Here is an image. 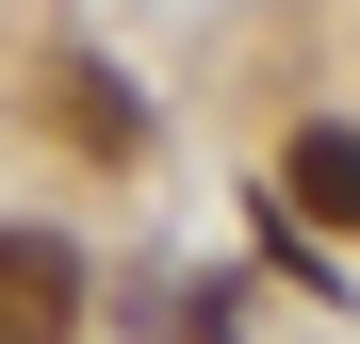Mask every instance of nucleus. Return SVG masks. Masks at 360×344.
Here are the masks:
<instances>
[{
    "label": "nucleus",
    "instance_id": "nucleus-3",
    "mask_svg": "<svg viewBox=\"0 0 360 344\" xmlns=\"http://www.w3.org/2000/svg\"><path fill=\"white\" fill-rule=\"evenodd\" d=\"M66 115H82V148H115V164L148 148V98H131V82H98V66H66Z\"/></svg>",
    "mask_w": 360,
    "mask_h": 344
},
{
    "label": "nucleus",
    "instance_id": "nucleus-1",
    "mask_svg": "<svg viewBox=\"0 0 360 344\" xmlns=\"http://www.w3.org/2000/svg\"><path fill=\"white\" fill-rule=\"evenodd\" d=\"M0 344H82V246L66 229H0Z\"/></svg>",
    "mask_w": 360,
    "mask_h": 344
},
{
    "label": "nucleus",
    "instance_id": "nucleus-4",
    "mask_svg": "<svg viewBox=\"0 0 360 344\" xmlns=\"http://www.w3.org/2000/svg\"><path fill=\"white\" fill-rule=\"evenodd\" d=\"M229 312H246V295H197V312H180V344H229Z\"/></svg>",
    "mask_w": 360,
    "mask_h": 344
},
{
    "label": "nucleus",
    "instance_id": "nucleus-2",
    "mask_svg": "<svg viewBox=\"0 0 360 344\" xmlns=\"http://www.w3.org/2000/svg\"><path fill=\"white\" fill-rule=\"evenodd\" d=\"M278 181H295V213H328V229H360V132H344V115H311V132L278 148Z\"/></svg>",
    "mask_w": 360,
    "mask_h": 344
}]
</instances>
